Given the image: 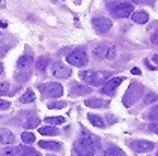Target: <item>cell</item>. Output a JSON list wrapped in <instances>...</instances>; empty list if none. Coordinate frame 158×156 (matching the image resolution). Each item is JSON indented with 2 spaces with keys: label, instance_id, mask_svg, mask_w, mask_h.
Returning <instances> with one entry per match:
<instances>
[{
  "label": "cell",
  "instance_id": "obj_1",
  "mask_svg": "<svg viewBox=\"0 0 158 156\" xmlns=\"http://www.w3.org/2000/svg\"><path fill=\"white\" fill-rule=\"evenodd\" d=\"M97 150V140L92 134H85L74 143V155L75 156H94Z\"/></svg>",
  "mask_w": 158,
  "mask_h": 156
},
{
  "label": "cell",
  "instance_id": "obj_2",
  "mask_svg": "<svg viewBox=\"0 0 158 156\" xmlns=\"http://www.w3.org/2000/svg\"><path fill=\"white\" fill-rule=\"evenodd\" d=\"M107 9L114 18H127L134 12V6L130 2H110Z\"/></svg>",
  "mask_w": 158,
  "mask_h": 156
},
{
  "label": "cell",
  "instance_id": "obj_3",
  "mask_svg": "<svg viewBox=\"0 0 158 156\" xmlns=\"http://www.w3.org/2000/svg\"><path fill=\"white\" fill-rule=\"evenodd\" d=\"M143 95V86L140 83H131L130 87L127 89V92L123 93V98H122V104L125 107H133L134 104L142 98Z\"/></svg>",
  "mask_w": 158,
  "mask_h": 156
},
{
  "label": "cell",
  "instance_id": "obj_4",
  "mask_svg": "<svg viewBox=\"0 0 158 156\" xmlns=\"http://www.w3.org/2000/svg\"><path fill=\"white\" fill-rule=\"evenodd\" d=\"M92 26L95 29V32L99 35H106L110 29L113 27V21L107 17H95L92 20Z\"/></svg>",
  "mask_w": 158,
  "mask_h": 156
},
{
  "label": "cell",
  "instance_id": "obj_5",
  "mask_svg": "<svg viewBox=\"0 0 158 156\" xmlns=\"http://www.w3.org/2000/svg\"><path fill=\"white\" fill-rule=\"evenodd\" d=\"M39 92H42L44 95L53 96V98H60L63 95V87L59 83H47V84H39Z\"/></svg>",
  "mask_w": 158,
  "mask_h": 156
},
{
  "label": "cell",
  "instance_id": "obj_6",
  "mask_svg": "<svg viewBox=\"0 0 158 156\" xmlns=\"http://www.w3.org/2000/svg\"><path fill=\"white\" fill-rule=\"evenodd\" d=\"M66 62L69 65H73V66L81 68V66H85L86 63H87V54H86L83 50H75V51L69 53L66 56Z\"/></svg>",
  "mask_w": 158,
  "mask_h": 156
},
{
  "label": "cell",
  "instance_id": "obj_7",
  "mask_svg": "<svg viewBox=\"0 0 158 156\" xmlns=\"http://www.w3.org/2000/svg\"><path fill=\"white\" fill-rule=\"evenodd\" d=\"M123 81V77H113V78H109V81L104 84L102 87H99V92L102 95H107V96H113L116 93L118 87L121 86V83Z\"/></svg>",
  "mask_w": 158,
  "mask_h": 156
},
{
  "label": "cell",
  "instance_id": "obj_8",
  "mask_svg": "<svg viewBox=\"0 0 158 156\" xmlns=\"http://www.w3.org/2000/svg\"><path fill=\"white\" fill-rule=\"evenodd\" d=\"M130 147L134 153H148L155 147V144L148 140H134L130 143Z\"/></svg>",
  "mask_w": 158,
  "mask_h": 156
},
{
  "label": "cell",
  "instance_id": "obj_9",
  "mask_svg": "<svg viewBox=\"0 0 158 156\" xmlns=\"http://www.w3.org/2000/svg\"><path fill=\"white\" fill-rule=\"evenodd\" d=\"M50 72L56 78H68L71 75V69L68 66H65L62 62H54L50 68Z\"/></svg>",
  "mask_w": 158,
  "mask_h": 156
},
{
  "label": "cell",
  "instance_id": "obj_10",
  "mask_svg": "<svg viewBox=\"0 0 158 156\" xmlns=\"http://www.w3.org/2000/svg\"><path fill=\"white\" fill-rule=\"evenodd\" d=\"M80 78H81L87 86H98L97 72H94V71H81L80 72Z\"/></svg>",
  "mask_w": 158,
  "mask_h": 156
},
{
  "label": "cell",
  "instance_id": "obj_11",
  "mask_svg": "<svg viewBox=\"0 0 158 156\" xmlns=\"http://www.w3.org/2000/svg\"><path fill=\"white\" fill-rule=\"evenodd\" d=\"M14 141H15V137L12 132L6 128H0V144L8 146V144H12Z\"/></svg>",
  "mask_w": 158,
  "mask_h": 156
},
{
  "label": "cell",
  "instance_id": "obj_12",
  "mask_svg": "<svg viewBox=\"0 0 158 156\" xmlns=\"http://www.w3.org/2000/svg\"><path fill=\"white\" fill-rule=\"evenodd\" d=\"M32 63H33V57H32L30 54H24V56H21L20 59L17 60V68H18L20 71H26V69L30 68Z\"/></svg>",
  "mask_w": 158,
  "mask_h": 156
},
{
  "label": "cell",
  "instance_id": "obj_13",
  "mask_svg": "<svg viewBox=\"0 0 158 156\" xmlns=\"http://www.w3.org/2000/svg\"><path fill=\"white\" fill-rule=\"evenodd\" d=\"M85 104L90 108H101V107H107V105H109V102H106L104 99H101V98H98V96H92V98L86 99Z\"/></svg>",
  "mask_w": 158,
  "mask_h": 156
},
{
  "label": "cell",
  "instance_id": "obj_14",
  "mask_svg": "<svg viewBox=\"0 0 158 156\" xmlns=\"http://www.w3.org/2000/svg\"><path fill=\"white\" fill-rule=\"evenodd\" d=\"M38 146H39L41 149L53 150V152H59L62 149V143H59V141H45V140H42V141L38 143Z\"/></svg>",
  "mask_w": 158,
  "mask_h": 156
},
{
  "label": "cell",
  "instance_id": "obj_15",
  "mask_svg": "<svg viewBox=\"0 0 158 156\" xmlns=\"http://www.w3.org/2000/svg\"><path fill=\"white\" fill-rule=\"evenodd\" d=\"M71 95H77V96H85L87 95V93H90V87H87V86H81V84H77L74 83L73 86H71Z\"/></svg>",
  "mask_w": 158,
  "mask_h": 156
},
{
  "label": "cell",
  "instance_id": "obj_16",
  "mask_svg": "<svg viewBox=\"0 0 158 156\" xmlns=\"http://www.w3.org/2000/svg\"><path fill=\"white\" fill-rule=\"evenodd\" d=\"M17 155L18 156H41V153H38L35 149H32V147H26V146H20V147H17Z\"/></svg>",
  "mask_w": 158,
  "mask_h": 156
},
{
  "label": "cell",
  "instance_id": "obj_17",
  "mask_svg": "<svg viewBox=\"0 0 158 156\" xmlns=\"http://www.w3.org/2000/svg\"><path fill=\"white\" fill-rule=\"evenodd\" d=\"M131 18H133L134 23L145 24V23H148V20H149V15H148L145 11H137V12H133V14H131Z\"/></svg>",
  "mask_w": 158,
  "mask_h": 156
},
{
  "label": "cell",
  "instance_id": "obj_18",
  "mask_svg": "<svg viewBox=\"0 0 158 156\" xmlns=\"http://www.w3.org/2000/svg\"><path fill=\"white\" fill-rule=\"evenodd\" d=\"M109 48L107 45H98V47L94 48V57L98 60L106 59L107 57V53H109Z\"/></svg>",
  "mask_w": 158,
  "mask_h": 156
},
{
  "label": "cell",
  "instance_id": "obj_19",
  "mask_svg": "<svg viewBox=\"0 0 158 156\" xmlns=\"http://www.w3.org/2000/svg\"><path fill=\"white\" fill-rule=\"evenodd\" d=\"M87 120H89L95 128H104V126H106L104 119H102L101 116H98V114H87Z\"/></svg>",
  "mask_w": 158,
  "mask_h": 156
},
{
  "label": "cell",
  "instance_id": "obj_20",
  "mask_svg": "<svg viewBox=\"0 0 158 156\" xmlns=\"http://www.w3.org/2000/svg\"><path fill=\"white\" fill-rule=\"evenodd\" d=\"M102 156H125V155H123V152H122L119 147L113 146V147L106 149V150L102 152Z\"/></svg>",
  "mask_w": 158,
  "mask_h": 156
},
{
  "label": "cell",
  "instance_id": "obj_21",
  "mask_svg": "<svg viewBox=\"0 0 158 156\" xmlns=\"http://www.w3.org/2000/svg\"><path fill=\"white\" fill-rule=\"evenodd\" d=\"M48 63H50V59L47 57V56H41L39 59L36 60V69L38 71H45L47 69V66H48Z\"/></svg>",
  "mask_w": 158,
  "mask_h": 156
},
{
  "label": "cell",
  "instance_id": "obj_22",
  "mask_svg": "<svg viewBox=\"0 0 158 156\" xmlns=\"http://www.w3.org/2000/svg\"><path fill=\"white\" fill-rule=\"evenodd\" d=\"M39 123H41V120L38 119L36 116H32V117H29L24 122V128L26 129H33V128H36Z\"/></svg>",
  "mask_w": 158,
  "mask_h": 156
},
{
  "label": "cell",
  "instance_id": "obj_23",
  "mask_svg": "<svg viewBox=\"0 0 158 156\" xmlns=\"http://www.w3.org/2000/svg\"><path fill=\"white\" fill-rule=\"evenodd\" d=\"M39 134L41 135H57L59 129L54 126H44V128H39Z\"/></svg>",
  "mask_w": 158,
  "mask_h": 156
},
{
  "label": "cell",
  "instance_id": "obj_24",
  "mask_svg": "<svg viewBox=\"0 0 158 156\" xmlns=\"http://www.w3.org/2000/svg\"><path fill=\"white\" fill-rule=\"evenodd\" d=\"M33 101H35V93H33L32 90H26V93L20 98V102H21V104H30V102H33Z\"/></svg>",
  "mask_w": 158,
  "mask_h": 156
},
{
  "label": "cell",
  "instance_id": "obj_25",
  "mask_svg": "<svg viewBox=\"0 0 158 156\" xmlns=\"http://www.w3.org/2000/svg\"><path fill=\"white\" fill-rule=\"evenodd\" d=\"M29 78H30V72L27 71V69L15 74V81H18V83H26Z\"/></svg>",
  "mask_w": 158,
  "mask_h": 156
},
{
  "label": "cell",
  "instance_id": "obj_26",
  "mask_svg": "<svg viewBox=\"0 0 158 156\" xmlns=\"http://www.w3.org/2000/svg\"><path fill=\"white\" fill-rule=\"evenodd\" d=\"M110 77H111V72H109V71H99V72H97V81H98V84H101L102 81L109 80Z\"/></svg>",
  "mask_w": 158,
  "mask_h": 156
},
{
  "label": "cell",
  "instance_id": "obj_27",
  "mask_svg": "<svg viewBox=\"0 0 158 156\" xmlns=\"http://www.w3.org/2000/svg\"><path fill=\"white\" fill-rule=\"evenodd\" d=\"M45 122L50 123V125H63L65 123V119L62 116H56V117H45Z\"/></svg>",
  "mask_w": 158,
  "mask_h": 156
},
{
  "label": "cell",
  "instance_id": "obj_28",
  "mask_svg": "<svg viewBox=\"0 0 158 156\" xmlns=\"http://www.w3.org/2000/svg\"><path fill=\"white\" fill-rule=\"evenodd\" d=\"M21 140L26 144H32V143H35V135L32 132H23L21 134Z\"/></svg>",
  "mask_w": 158,
  "mask_h": 156
},
{
  "label": "cell",
  "instance_id": "obj_29",
  "mask_svg": "<svg viewBox=\"0 0 158 156\" xmlns=\"http://www.w3.org/2000/svg\"><path fill=\"white\" fill-rule=\"evenodd\" d=\"M146 117H148L149 120H154V122H158V105H155V107H152V108H151Z\"/></svg>",
  "mask_w": 158,
  "mask_h": 156
},
{
  "label": "cell",
  "instance_id": "obj_30",
  "mask_svg": "<svg viewBox=\"0 0 158 156\" xmlns=\"http://www.w3.org/2000/svg\"><path fill=\"white\" fill-rule=\"evenodd\" d=\"M143 102H145L146 105L148 104H154V102H158V95L157 93H148V95L145 96V99H143Z\"/></svg>",
  "mask_w": 158,
  "mask_h": 156
},
{
  "label": "cell",
  "instance_id": "obj_31",
  "mask_svg": "<svg viewBox=\"0 0 158 156\" xmlns=\"http://www.w3.org/2000/svg\"><path fill=\"white\" fill-rule=\"evenodd\" d=\"M9 93V83L8 81H2L0 83V96H5Z\"/></svg>",
  "mask_w": 158,
  "mask_h": 156
},
{
  "label": "cell",
  "instance_id": "obj_32",
  "mask_svg": "<svg viewBox=\"0 0 158 156\" xmlns=\"http://www.w3.org/2000/svg\"><path fill=\"white\" fill-rule=\"evenodd\" d=\"M66 105H68L66 101H57V102H51V104H48V108H56V110H59V108H65Z\"/></svg>",
  "mask_w": 158,
  "mask_h": 156
},
{
  "label": "cell",
  "instance_id": "obj_33",
  "mask_svg": "<svg viewBox=\"0 0 158 156\" xmlns=\"http://www.w3.org/2000/svg\"><path fill=\"white\" fill-rule=\"evenodd\" d=\"M114 57H116V48H114V47H110L109 48V53H107V57H106V59L113 60Z\"/></svg>",
  "mask_w": 158,
  "mask_h": 156
},
{
  "label": "cell",
  "instance_id": "obj_34",
  "mask_svg": "<svg viewBox=\"0 0 158 156\" xmlns=\"http://www.w3.org/2000/svg\"><path fill=\"white\" fill-rule=\"evenodd\" d=\"M2 156H17V152H15V149H5Z\"/></svg>",
  "mask_w": 158,
  "mask_h": 156
},
{
  "label": "cell",
  "instance_id": "obj_35",
  "mask_svg": "<svg viewBox=\"0 0 158 156\" xmlns=\"http://www.w3.org/2000/svg\"><path fill=\"white\" fill-rule=\"evenodd\" d=\"M11 107V102L5 101V99H0V110H8Z\"/></svg>",
  "mask_w": 158,
  "mask_h": 156
},
{
  "label": "cell",
  "instance_id": "obj_36",
  "mask_svg": "<svg viewBox=\"0 0 158 156\" xmlns=\"http://www.w3.org/2000/svg\"><path fill=\"white\" fill-rule=\"evenodd\" d=\"M151 42H152L154 45H158V30H155V32L151 35Z\"/></svg>",
  "mask_w": 158,
  "mask_h": 156
},
{
  "label": "cell",
  "instance_id": "obj_37",
  "mask_svg": "<svg viewBox=\"0 0 158 156\" xmlns=\"http://www.w3.org/2000/svg\"><path fill=\"white\" fill-rule=\"evenodd\" d=\"M149 131L154 132V134H158V122L157 123H151V125H149Z\"/></svg>",
  "mask_w": 158,
  "mask_h": 156
},
{
  "label": "cell",
  "instance_id": "obj_38",
  "mask_svg": "<svg viewBox=\"0 0 158 156\" xmlns=\"http://www.w3.org/2000/svg\"><path fill=\"white\" fill-rule=\"evenodd\" d=\"M135 3H142V5H149V3H152V0H133Z\"/></svg>",
  "mask_w": 158,
  "mask_h": 156
},
{
  "label": "cell",
  "instance_id": "obj_39",
  "mask_svg": "<svg viewBox=\"0 0 158 156\" xmlns=\"http://www.w3.org/2000/svg\"><path fill=\"white\" fill-rule=\"evenodd\" d=\"M131 74H134V75H140V69H139V68H133V69H131Z\"/></svg>",
  "mask_w": 158,
  "mask_h": 156
},
{
  "label": "cell",
  "instance_id": "obj_40",
  "mask_svg": "<svg viewBox=\"0 0 158 156\" xmlns=\"http://www.w3.org/2000/svg\"><path fill=\"white\" fill-rule=\"evenodd\" d=\"M152 62L158 65V54H154V56H152Z\"/></svg>",
  "mask_w": 158,
  "mask_h": 156
},
{
  "label": "cell",
  "instance_id": "obj_41",
  "mask_svg": "<svg viewBox=\"0 0 158 156\" xmlns=\"http://www.w3.org/2000/svg\"><path fill=\"white\" fill-rule=\"evenodd\" d=\"M6 6V0H0V8H5Z\"/></svg>",
  "mask_w": 158,
  "mask_h": 156
},
{
  "label": "cell",
  "instance_id": "obj_42",
  "mask_svg": "<svg viewBox=\"0 0 158 156\" xmlns=\"http://www.w3.org/2000/svg\"><path fill=\"white\" fill-rule=\"evenodd\" d=\"M6 26H8V24L5 23V21H0V27H6Z\"/></svg>",
  "mask_w": 158,
  "mask_h": 156
},
{
  "label": "cell",
  "instance_id": "obj_43",
  "mask_svg": "<svg viewBox=\"0 0 158 156\" xmlns=\"http://www.w3.org/2000/svg\"><path fill=\"white\" fill-rule=\"evenodd\" d=\"M2 74H3V65L0 63V75H2Z\"/></svg>",
  "mask_w": 158,
  "mask_h": 156
},
{
  "label": "cell",
  "instance_id": "obj_44",
  "mask_svg": "<svg viewBox=\"0 0 158 156\" xmlns=\"http://www.w3.org/2000/svg\"><path fill=\"white\" fill-rule=\"evenodd\" d=\"M155 156H158V152H157V155H155Z\"/></svg>",
  "mask_w": 158,
  "mask_h": 156
},
{
  "label": "cell",
  "instance_id": "obj_45",
  "mask_svg": "<svg viewBox=\"0 0 158 156\" xmlns=\"http://www.w3.org/2000/svg\"><path fill=\"white\" fill-rule=\"evenodd\" d=\"M53 2H57V0H53Z\"/></svg>",
  "mask_w": 158,
  "mask_h": 156
},
{
  "label": "cell",
  "instance_id": "obj_46",
  "mask_svg": "<svg viewBox=\"0 0 158 156\" xmlns=\"http://www.w3.org/2000/svg\"><path fill=\"white\" fill-rule=\"evenodd\" d=\"M50 156H53V155H50Z\"/></svg>",
  "mask_w": 158,
  "mask_h": 156
}]
</instances>
